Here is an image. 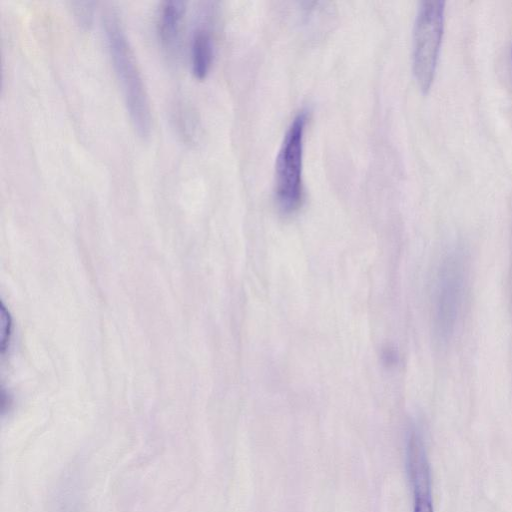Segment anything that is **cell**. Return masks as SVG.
I'll list each match as a JSON object with an SVG mask.
<instances>
[{
	"instance_id": "3",
	"label": "cell",
	"mask_w": 512,
	"mask_h": 512,
	"mask_svg": "<svg viewBox=\"0 0 512 512\" xmlns=\"http://www.w3.org/2000/svg\"><path fill=\"white\" fill-rule=\"evenodd\" d=\"M445 1L420 2L412 36V66L416 81L427 91L433 81L444 29Z\"/></svg>"
},
{
	"instance_id": "5",
	"label": "cell",
	"mask_w": 512,
	"mask_h": 512,
	"mask_svg": "<svg viewBox=\"0 0 512 512\" xmlns=\"http://www.w3.org/2000/svg\"><path fill=\"white\" fill-rule=\"evenodd\" d=\"M407 470L413 491V512H434L430 466L423 438L416 429L410 431L407 441Z\"/></svg>"
},
{
	"instance_id": "6",
	"label": "cell",
	"mask_w": 512,
	"mask_h": 512,
	"mask_svg": "<svg viewBox=\"0 0 512 512\" xmlns=\"http://www.w3.org/2000/svg\"><path fill=\"white\" fill-rule=\"evenodd\" d=\"M212 10L205 8L199 15L190 40V64L194 76L203 79L209 73L215 51Z\"/></svg>"
},
{
	"instance_id": "4",
	"label": "cell",
	"mask_w": 512,
	"mask_h": 512,
	"mask_svg": "<svg viewBox=\"0 0 512 512\" xmlns=\"http://www.w3.org/2000/svg\"><path fill=\"white\" fill-rule=\"evenodd\" d=\"M467 281V264L462 251L449 253L438 271L434 293L437 333L446 340L453 333L461 313Z\"/></svg>"
},
{
	"instance_id": "9",
	"label": "cell",
	"mask_w": 512,
	"mask_h": 512,
	"mask_svg": "<svg viewBox=\"0 0 512 512\" xmlns=\"http://www.w3.org/2000/svg\"><path fill=\"white\" fill-rule=\"evenodd\" d=\"M511 52H512V49H511Z\"/></svg>"
},
{
	"instance_id": "1",
	"label": "cell",
	"mask_w": 512,
	"mask_h": 512,
	"mask_svg": "<svg viewBox=\"0 0 512 512\" xmlns=\"http://www.w3.org/2000/svg\"><path fill=\"white\" fill-rule=\"evenodd\" d=\"M104 28L115 74L132 125L141 138H147L152 122L148 94L134 52L114 9L106 10Z\"/></svg>"
},
{
	"instance_id": "7",
	"label": "cell",
	"mask_w": 512,
	"mask_h": 512,
	"mask_svg": "<svg viewBox=\"0 0 512 512\" xmlns=\"http://www.w3.org/2000/svg\"><path fill=\"white\" fill-rule=\"evenodd\" d=\"M186 3L179 0H168L161 4L157 16V33L161 47L165 53L174 57L180 43L182 21Z\"/></svg>"
},
{
	"instance_id": "2",
	"label": "cell",
	"mask_w": 512,
	"mask_h": 512,
	"mask_svg": "<svg viewBox=\"0 0 512 512\" xmlns=\"http://www.w3.org/2000/svg\"><path fill=\"white\" fill-rule=\"evenodd\" d=\"M307 122L305 110L289 124L275 161V195L284 214L294 213L303 201V149Z\"/></svg>"
},
{
	"instance_id": "8",
	"label": "cell",
	"mask_w": 512,
	"mask_h": 512,
	"mask_svg": "<svg viewBox=\"0 0 512 512\" xmlns=\"http://www.w3.org/2000/svg\"><path fill=\"white\" fill-rule=\"evenodd\" d=\"M71 6L78 23L83 27H88L92 21V3L73 2Z\"/></svg>"
}]
</instances>
